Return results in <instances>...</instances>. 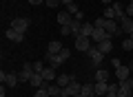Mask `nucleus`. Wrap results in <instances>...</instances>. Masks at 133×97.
<instances>
[{"mask_svg":"<svg viewBox=\"0 0 133 97\" xmlns=\"http://www.w3.org/2000/svg\"><path fill=\"white\" fill-rule=\"evenodd\" d=\"M104 31L109 33V38H115V35L122 33V29H120V22H118V20H107V22H104Z\"/></svg>","mask_w":133,"mask_h":97,"instance_id":"1","label":"nucleus"},{"mask_svg":"<svg viewBox=\"0 0 133 97\" xmlns=\"http://www.w3.org/2000/svg\"><path fill=\"white\" fill-rule=\"evenodd\" d=\"M118 97H133V79H124V82H120Z\"/></svg>","mask_w":133,"mask_h":97,"instance_id":"2","label":"nucleus"},{"mask_svg":"<svg viewBox=\"0 0 133 97\" xmlns=\"http://www.w3.org/2000/svg\"><path fill=\"white\" fill-rule=\"evenodd\" d=\"M33 73H36V71H33V64L27 62V64H22V71L18 73V77H20V82H31V75Z\"/></svg>","mask_w":133,"mask_h":97,"instance_id":"3","label":"nucleus"},{"mask_svg":"<svg viewBox=\"0 0 133 97\" xmlns=\"http://www.w3.org/2000/svg\"><path fill=\"white\" fill-rule=\"evenodd\" d=\"M89 49H91V38L78 35L76 38V51H89Z\"/></svg>","mask_w":133,"mask_h":97,"instance_id":"4","label":"nucleus"},{"mask_svg":"<svg viewBox=\"0 0 133 97\" xmlns=\"http://www.w3.org/2000/svg\"><path fill=\"white\" fill-rule=\"evenodd\" d=\"M11 29L24 33V31L29 29V18H14V20H11Z\"/></svg>","mask_w":133,"mask_h":97,"instance_id":"5","label":"nucleus"},{"mask_svg":"<svg viewBox=\"0 0 133 97\" xmlns=\"http://www.w3.org/2000/svg\"><path fill=\"white\" fill-rule=\"evenodd\" d=\"M120 22V29H122V33H129V35H131L133 33V18L131 16H124L122 20H118Z\"/></svg>","mask_w":133,"mask_h":97,"instance_id":"6","label":"nucleus"},{"mask_svg":"<svg viewBox=\"0 0 133 97\" xmlns=\"http://www.w3.org/2000/svg\"><path fill=\"white\" fill-rule=\"evenodd\" d=\"M5 35H7V40H11V42H22L24 40V33L22 31H16V29H7L5 31Z\"/></svg>","mask_w":133,"mask_h":97,"instance_id":"7","label":"nucleus"},{"mask_svg":"<svg viewBox=\"0 0 133 97\" xmlns=\"http://www.w3.org/2000/svg\"><path fill=\"white\" fill-rule=\"evenodd\" d=\"M87 53H89V57H91V62H93V64H100V62H102V57H104V53L98 51V46H91Z\"/></svg>","mask_w":133,"mask_h":97,"instance_id":"8","label":"nucleus"},{"mask_svg":"<svg viewBox=\"0 0 133 97\" xmlns=\"http://www.w3.org/2000/svg\"><path fill=\"white\" fill-rule=\"evenodd\" d=\"M73 22V16L69 13V11H60V13H58V24H60V27H64V24H71Z\"/></svg>","mask_w":133,"mask_h":97,"instance_id":"9","label":"nucleus"},{"mask_svg":"<svg viewBox=\"0 0 133 97\" xmlns=\"http://www.w3.org/2000/svg\"><path fill=\"white\" fill-rule=\"evenodd\" d=\"M129 73H131V69H129V66H118V69H115V77H118V82L129 79Z\"/></svg>","mask_w":133,"mask_h":97,"instance_id":"10","label":"nucleus"},{"mask_svg":"<svg viewBox=\"0 0 133 97\" xmlns=\"http://www.w3.org/2000/svg\"><path fill=\"white\" fill-rule=\"evenodd\" d=\"M107 38H109V33H107L104 29H95V31H93V35H91V40H93V42H98V44H100V42H104Z\"/></svg>","mask_w":133,"mask_h":97,"instance_id":"11","label":"nucleus"},{"mask_svg":"<svg viewBox=\"0 0 133 97\" xmlns=\"http://www.w3.org/2000/svg\"><path fill=\"white\" fill-rule=\"evenodd\" d=\"M18 82H20L18 73H7V75H5V84H7V86L14 88V86H18Z\"/></svg>","mask_w":133,"mask_h":97,"instance_id":"12","label":"nucleus"},{"mask_svg":"<svg viewBox=\"0 0 133 97\" xmlns=\"http://www.w3.org/2000/svg\"><path fill=\"white\" fill-rule=\"evenodd\" d=\"M95 95H107L109 93V82H95Z\"/></svg>","mask_w":133,"mask_h":97,"instance_id":"13","label":"nucleus"},{"mask_svg":"<svg viewBox=\"0 0 133 97\" xmlns=\"http://www.w3.org/2000/svg\"><path fill=\"white\" fill-rule=\"evenodd\" d=\"M111 49H113V44H111V38H107L104 42H100V44H98V51H100V53H104V55H107V53H111Z\"/></svg>","mask_w":133,"mask_h":97,"instance_id":"14","label":"nucleus"},{"mask_svg":"<svg viewBox=\"0 0 133 97\" xmlns=\"http://www.w3.org/2000/svg\"><path fill=\"white\" fill-rule=\"evenodd\" d=\"M42 77H44V82H53V79H56V69H53V66H44Z\"/></svg>","mask_w":133,"mask_h":97,"instance_id":"15","label":"nucleus"},{"mask_svg":"<svg viewBox=\"0 0 133 97\" xmlns=\"http://www.w3.org/2000/svg\"><path fill=\"white\" fill-rule=\"evenodd\" d=\"M93 31H95V27L91 22H82V29H80V35H87V38H91L93 35Z\"/></svg>","mask_w":133,"mask_h":97,"instance_id":"16","label":"nucleus"},{"mask_svg":"<svg viewBox=\"0 0 133 97\" xmlns=\"http://www.w3.org/2000/svg\"><path fill=\"white\" fill-rule=\"evenodd\" d=\"M73 82V75H66V73H62V75H58V86H69V84Z\"/></svg>","mask_w":133,"mask_h":97,"instance_id":"17","label":"nucleus"},{"mask_svg":"<svg viewBox=\"0 0 133 97\" xmlns=\"http://www.w3.org/2000/svg\"><path fill=\"white\" fill-rule=\"evenodd\" d=\"M47 62H49L51 66H60V64H62V60H60L58 53H47Z\"/></svg>","mask_w":133,"mask_h":97,"instance_id":"18","label":"nucleus"},{"mask_svg":"<svg viewBox=\"0 0 133 97\" xmlns=\"http://www.w3.org/2000/svg\"><path fill=\"white\" fill-rule=\"evenodd\" d=\"M95 82H109V71L98 69V71H95Z\"/></svg>","mask_w":133,"mask_h":97,"instance_id":"19","label":"nucleus"},{"mask_svg":"<svg viewBox=\"0 0 133 97\" xmlns=\"http://www.w3.org/2000/svg\"><path fill=\"white\" fill-rule=\"evenodd\" d=\"M82 95L84 97H93L95 95V86L93 84H82Z\"/></svg>","mask_w":133,"mask_h":97,"instance_id":"20","label":"nucleus"},{"mask_svg":"<svg viewBox=\"0 0 133 97\" xmlns=\"http://www.w3.org/2000/svg\"><path fill=\"white\" fill-rule=\"evenodd\" d=\"M64 46L60 44V42H49V46H47V53H60Z\"/></svg>","mask_w":133,"mask_h":97,"instance_id":"21","label":"nucleus"},{"mask_svg":"<svg viewBox=\"0 0 133 97\" xmlns=\"http://www.w3.org/2000/svg\"><path fill=\"white\" fill-rule=\"evenodd\" d=\"M47 91H49V95H62V86H58V84H47Z\"/></svg>","mask_w":133,"mask_h":97,"instance_id":"22","label":"nucleus"},{"mask_svg":"<svg viewBox=\"0 0 133 97\" xmlns=\"http://www.w3.org/2000/svg\"><path fill=\"white\" fill-rule=\"evenodd\" d=\"M66 11H69V13H71L73 18H76V16L80 13V9H78V5H76V2H71V5H66Z\"/></svg>","mask_w":133,"mask_h":97,"instance_id":"23","label":"nucleus"},{"mask_svg":"<svg viewBox=\"0 0 133 97\" xmlns=\"http://www.w3.org/2000/svg\"><path fill=\"white\" fill-rule=\"evenodd\" d=\"M33 97H51V95H49L47 86H42V88H38V91H36V95H33Z\"/></svg>","mask_w":133,"mask_h":97,"instance_id":"24","label":"nucleus"},{"mask_svg":"<svg viewBox=\"0 0 133 97\" xmlns=\"http://www.w3.org/2000/svg\"><path fill=\"white\" fill-rule=\"evenodd\" d=\"M58 55H60V60H62V62H66L69 57H71V51H69V49H62V51L58 53Z\"/></svg>","mask_w":133,"mask_h":97,"instance_id":"25","label":"nucleus"},{"mask_svg":"<svg viewBox=\"0 0 133 97\" xmlns=\"http://www.w3.org/2000/svg\"><path fill=\"white\" fill-rule=\"evenodd\" d=\"M122 49H124V51H133V40H131V38H127V40L122 42Z\"/></svg>","mask_w":133,"mask_h":97,"instance_id":"26","label":"nucleus"},{"mask_svg":"<svg viewBox=\"0 0 133 97\" xmlns=\"http://www.w3.org/2000/svg\"><path fill=\"white\" fill-rule=\"evenodd\" d=\"M33 71H36V73H42V71H44V64H42V60L33 62Z\"/></svg>","mask_w":133,"mask_h":97,"instance_id":"27","label":"nucleus"},{"mask_svg":"<svg viewBox=\"0 0 133 97\" xmlns=\"http://www.w3.org/2000/svg\"><path fill=\"white\" fill-rule=\"evenodd\" d=\"M104 22H107V18L102 16V18H98V20L93 22V27H95V29H104Z\"/></svg>","mask_w":133,"mask_h":97,"instance_id":"28","label":"nucleus"},{"mask_svg":"<svg viewBox=\"0 0 133 97\" xmlns=\"http://www.w3.org/2000/svg\"><path fill=\"white\" fill-rule=\"evenodd\" d=\"M60 33H62V35H71V27H69V24H64V27H60Z\"/></svg>","mask_w":133,"mask_h":97,"instance_id":"29","label":"nucleus"},{"mask_svg":"<svg viewBox=\"0 0 133 97\" xmlns=\"http://www.w3.org/2000/svg\"><path fill=\"white\" fill-rule=\"evenodd\" d=\"M127 16H133V0H129V5H127Z\"/></svg>","mask_w":133,"mask_h":97,"instance_id":"30","label":"nucleus"},{"mask_svg":"<svg viewBox=\"0 0 133 97\" xmlns=\"http://www.w3.org/2000/svg\"><path fill=\"white\" fill-rule=\"evenodd\" d=\"M58 5H62L60 0H47V7H58Z\"/></svg>","mask_w":133,"mask_h":97,"instance_id":"31","label":"nucleus"},{"mask_svg":"<svg viewBox=\"0 0 133 97\" xmlns=\"http://www.w3.org/2000/svg\"><path fill=\"white\" fill-rule=\"evenodd\" d=\"M111 66H113V69H118V66H122V62H120L118 57H113V60H111Z\"/></svg>","mask_w":133,"mask_h":97,"instance_id":"32","label":"nucleus"},{"mask_svg":"<svg viewBox=\"0 0 133 97\" xmlns=\"http://www.w3.org/2000/svg\"><path fill=\"white\" fill-rule=\"evenodd\" d=\"M104 97H118V91H111V88H109V93H107Z\"/></svg>","mask_w":133,"mask_h":97,"instance_id":"33","label":"nucleus"},{"mask_svg":"<svg viewBox=\"0 0 133 97\" xmlns=\"http://www.w3.org/2000/svg\"><path fill=\"white\" fill-rule=\"evenodd\" d=\"M42 2H47V0H29V5H42Z\"/></svg>","mask_w":133,"mask_h":97,"instance_id":"34","label":"nucleus"},{"mask_svg":"<svg viewBox=\"0 0 133 97\" xmlns=\"http://www.w3.org/2000/svg\"><path fill=\"white\" fill-rule=\"evenodd\" d=\"M60 2H62V5L66 7V5H71V2H76V0H60Z\"/></svg>","mask_w":133,"mask_h":97,"instance_id":"35","label":"nucleus"},{"mask_svg":"<svg viewBox=\"0 0 133 97\" xmlns=\"http://www.w3.org/2000/svg\"><path fill=\"white\" fill-rule=\"evenodd\" d=\"M102 2H104V5H113L115 0H102Z\"/></svg>","mask_w":133,"mask_h":97,"instance_id":"36","label":"nucleus"},{"mask_svg":"<svg viewBox=\"0 0 133 97\" xmlns=\"http://www.w3.org/2000/svg\"><path fill=\"white\" fill-rule=\"evenodd\" d=\"M73 97H84V95H82V93H78V95H73Z\"/></svg>","mask_w":133,"mask_h":97,"instance_id":"37","label":"nucleus"},{"mask_svg":"<svg viewBox=\"0 0 133 97\" xmlns=\"http://www.w3.org/2000/svg\"><path fill=\"white\" fill-rule=\"evenodd\" d=\"M129 69H131V71H133V62H131V64H129Z\"/></svg>","mask_w":133,"mask_h":97,"instance_id":"38","label":"nucleus"},{"mask_svg":"<svg viewBox=\"0 0 133 97\" xmlns=\"http://www.w3.org/2000/svg\"><path fill=\"white\" fill-rule=\"evenodd\" d=\"M129 38H131V40H133V33H131V35H129Z\"/></svg>","mask_w":133,"mask_h":97,"instance_id":"39","label":"nucleus"},{"mask_svg":"<svg viewBox=\"0 0 133 97\" xmlns=\"http://www.w3.org/2000/svg\"><path fill=\"white\" fill-rule=\"evenodd\" d=\"M93 97H102V95H93Z\"/></svg>","mask_w":133,"mask_h":97,"instance_id":"40","label":"nucleus"},{"mask_svg":"<svg viewBox=\"0 0 133 97\" xmlns=\"http://www.w3.org/2000/svg\"><path fill=\"white\" fill-rule=\"evenodd\" d=\"M120 2H124V0H120Z\"/></svg>","mask_w":133,"mask_h":97,"instance_id":"41","label":"nucleus"},{"mask_svg":"<svg viewBox=\"0 0 133 97\" xmlns=\"http://www.w3.org/2000/svg\"><path fill=\"white\" fill-rule=\"evenodd\" d=\"M76 2H78V0H76Z\"/></svg>","mask_w":133,"mask_h":97,"instance_id":"42","label":"nucleus"}]
</instances>
